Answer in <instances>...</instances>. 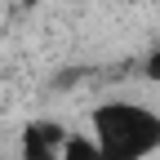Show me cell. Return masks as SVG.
<instances>
[{
    "mask_svg": "<svg viewBox=\"0 0 160 160\" xmlns=\"http://www.w3.org/2000/svg\"><path fill=\"white\" fill-rule=\"evenodd\" d=\"M93 142L102 160H147L160 151V116L142 102H102L93 111Z\"/></svg>",
    "mask_w": 160,
    "mask_h": 160,
    "instance_id": "obj_1",
    "label": "cell"
},
{
    "mask_svg": "<svg viewBox=\"0 0 160 160\" xmlns=\"http://www.w3.org/2000/svg\"><path fill=\"white\" fill-rule=\"evenodd\" d=\"M62 142H67V129L58 120H31L18 142V160H58Z\"/></svg>",
    "mask_w": 160,
    "mask_h": 160,
    "instance_id": "obj_2",
    "label": "cell"
},
{
    "mask_svg": "<svg viewBox=\"0 0 160 160\" xmlns=\"http://www.w3.org/2000/svg\"><path fill=\"white\" fill-rule=\"evenodd\" d=\"M58 160H102V151H98L93 133H67L62 156H58Z\"/></svg>",
    "mask_w": 160,
    "mask_h": 160,
    "instance_id": "obj_3",
    "label": "cell"
},
{
    "mask_svg": "<svg viewBox=\"0 0 160 160\" xmlns=\"http://www.w3.org/2000/svg\"><path fill=\"white\" fill-rule=\"evenodd\" d=\"M147 80H160V49L147 58Z\"/></svg>",
    "mask_w": 160,
    "mask_h": 160,
    "instance_id": "obj_4",
    "label": "cell"
}]
</instances>
